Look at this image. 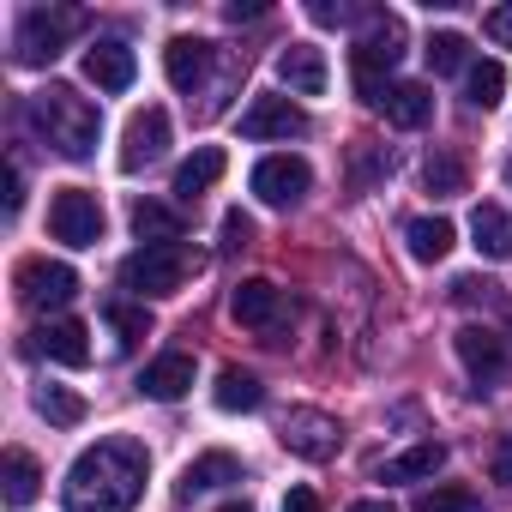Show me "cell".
<instances>
[{
	"mask_svg": "<svg viewBox=\"0 0 512 512\" xmlns=\"http://www.w3.org/2000/svg\"><path fill=\"white\" fill-rule=\"evenodd\" d=\"M145 470H151V458L139 440H97L73 458L61 500H67V512H133L145 494Z\"/></svg>",
	"mask_w": 512,
	"mask_h": 512,
	"instance_id": "obj_1",
	"label": "cell"
},
{
	"mask_svg": "<svg viewBox=\"0 0 512 512\" xmlns=\"http://www.w3.org/2000/svg\"><path fill=\"white\" fill-rule=\"evenodd\" d=\"M25 115H31V127H37L61 157H73V163L97 157L103 115H97V103H85L73 85H49V91H37V97L25 103Z\"/></svg>",
	"mask_w": 512,
	"mask_h": 512,
	"instance_id": "obj_2",
	"label": "cell"
},
{
	"mask_svg": "<svg viewBox=\"0 0 512 512\" xmlns=\"http://www.w3.org/2000/svg\"><path fill=\"white\" fill-rule=\"evenodd\" d=\"M85 25H91L85 7H31V13L19 19V31H13V55H19V67H49V61L67 49V37L85 31Z\"/></svg>",
	"mask_w": 512,
	"mask_h": 512,
	"instance_id": "obj_3",
	"label": "cell"
},
{
	"mask_svg": "<svg viewBox=\"0 0 512 512\" xmlns=\"http://www.w3.org/2000/svg\"><path fill=\"white\" fill-rule=\"evenodd\" d=\"M404 61V25L392 19V13H368V31L356 37V49H350V67H356V91L374 103L380 91H386V73Z\"/></svg>",
	"mask_w": 512,
	"mask_h": 512,
	"instance_id": "obj_4",
	"label": "cell"
},
{
	"mask_svg": "<svg viewBox=\"0 0 512 512\" xmlns=\"http://www.w3.org/2000/svg\"><path fill=\"white\" fill-rule=\"evenodd\" d=\"M187 272H193L187 241L139 247V253H127V260H121V284H127L133 296H175V290L187 284Z\"/></svg>",
	"mask_w": 512,
	"mask_h": 512,
	"instance_id": "obj_5",
	"label": "cell"
},
{
	"mask_svg": "<svg viewBox=\"0 0 512 512\" xmlns=\"http://www.w3.org/2000/svg\"><path fill=\"white\" fill-rule=\"evenodd\" d=\"M49 229H55V241H67V247H97V241H103V205H97V193L61 187V193L49 199Z\"/></svg>",
	"mask_w": 512,
	"mask_h": 512,
	"instance_id": "obj_6",
	"label": "cell"
},
{
	"mask_svg": "<svg viewBox=\"0 0 512 512\" xmlns=\"http://www.w3.org/2000/svg\"><path fill=\"white\" fill-rule=\"evenodd\" d=\"M278 440H284L296 458L326 464V458H338L344 428H338V416H326V410H290V416H284V428H278Z\"/></svg>",
	"mask_w": 512,
	"mask_h": 512,
	"instance_id": "obj_7",
	"label": "cell"
},
{
	"mask_svg": "<svg viewBox=\"0 0 512 512\" xmlns=\"http://www.w3.org/2000/svg\"><path fill=\"white\" fill-rule=\"evenodd\" d=\"M19 296H25L37 314L67 308V302L79 296V272H73L67 260H25V266H19Z\"/></svg>",
	"mask_w": 512,
	"mask_h": 512,
	"instance_id": "obj_8",
	"label": "cell"
},
{
	"mask_svg": "<svg viewBox=\"0 0 512 512\" xmlns=\"http://www.w3.org/2000/svg\"><path fill=\"white\" fill-rule=\"evenodd\" d=\"M308 187H314V169L302 163V157H266L260 169H253V193H260L266 205H278V211H290V205H302L308 199Z\"/></svg>",
	"mask_w": 512,
	"mask_h": 512,
	"instance_id": "obj_9",
	"label": "cell"
},
{
	"mask_svg": "<svg viewBox=\"0 0 512 512\" xmlns=\"http://www.w3.org/2000/svg\"><path fill=\"white\" fill-rule=\"evenodd\" d=\"M308 133V109H296L290 97H253L241 109V139H296Z\"/></svg>",
	"mask_w": 512,
	"mask_h": 512,
	"instance_id": "obj_10",
	"label": "cell"
},
{
	"mask_svg": "<svg viewBox=\"0 0 512 512\" xmlns=\"http://www.w3.org/2000/svg\"><path fill=\"white\" fill-rule=\"evenodd\" d=\"M169 151V115L151 103V109H139L133 121H127V139H121V169L127 175H139L145 163H157Z\"/></svg>",
	"mask_w": 512,
	"mask_h": 512,
	"instance_id": "obj_11",
	"label": "cell"
},
{
	"mask_svg": "<svg viewBox=\"0 0 512 512\" xmlns=\"http://www.w3.org/2000/svg\"><path fill=\"white\" fill-rule=\"evenodd\" d=\"M229 314H235L247 332H278V320H284V290L266 284V278H247V284H235Z\"/></svg>",
	"mask_w": 512,
	"mask_h": 512,
	"instance_id": "obj_12",
	"label": "cell"
},
{
	"mask_svg": "<svg viewBox=\"0 0 512 512\" xmlns=\"http://www.w3.org/2000/svg\"><path fill=\"white\" fill-rule=\"evenodd\" d=\"M458 362L470 368V380L476 386H494L500 380V368H506V338L500 332H488V326H458Z\"/></svg>",
	"mask_w": 512,
	"mask_h": 512,
	"instance_id": "obj_13",
	"label": "cell"
},
{
	"mask_svg": "<svg viewBox=\"0 0 512 512\" xmlns=\"http://www.w3.org/2000/svg\"><path fill=\"white\" fill-rule=\"evenodd\" d=\"M31 350L49 356V362H61V368H85L91 362V332L79 320H43L31 332Z\"/></svg>",
	"mask_w": 512,
	"mask_h": 512,
	"instance_id": "obj_14",
	"label": "cell"
},
{
	"mask_svg": "<svg viewBox=\"0 0 512 512\" xmlns=\"http://www.w3.org/2000/svg\"><path fill=\"white\" fill-rule=\"evenodd\" d=\"M133 73H139V61H133V49H127L121 37H103V43L85 55V79H91L97 91H127Z\"/></svg>",
	"mask_w": 512,
	"mask_h": 512,
	"instance_id": "obj_15",
	"label": "cell"
},
{
	"mask_svg": "<svg viewBox=\"0 0 512 512\" xmlns=\"http://www.w3.org/2000/svg\"><path fill=\"white\" fill-rule=\"evenodd\" d=\"M163 73H169L175 91H199L205 73H211V43H205V37H169V49H163Z\"/></svg>",
	"mask_w": 512,
	"mask_h": 512,
	"instance_id": "obj_16",
	"label": "cell"
},
{
	"mask_svg": "<svg viewBox=\"0 0 512 512\" xmlns=\"http://www.w3.org/2000/svg\"><path fill=\"white\" fill-rule=\"evenodd\" d=\"M278 79H284L296 97H320V91H326V55H320L314 43H290V49L278 55Z\"/></svg>",
	"mask_w": 512,
	"mask_h": 512,
	"instance_id": "obj_17",
	"label": "cell"
},
{
	"mask_svg": "<svg viewBox=\"0 0 512 512\" xmlns=\"http://www.w3.org/2000/svg\"><path fill=\"white\" fill-rule=\"evenodd\" d=\"M374 109H380L392 127L416 133V127H428V115H434V97H428V85H386V91L374 97Z\"/></svg>",
	"mask_w": 512,
	"mask_h": 512,
	"instance_id": "obj_18",
	"label": "cell"
},
{
	"mask_svg": "<svg viewBox=\"0 0 512 512\" xmlns=\"http://www.w3.org/2000/svg\"><path fill=\"white\" fill-rule=\"evenodd\" d=\"M187 386H193V356H181V350H169V356L145 362V374H139V392H145V398H157V404H175Z\"/></svg>",
	"mask_w": 512,
	"mask_h": 512,
	"instance_id": "obj_19",
	"label": "cell"
},
{
	"mask_svg": "<svg viewBox=\"0 0 512 512\" xmlns=\"http://www.w3.org/2000/svg\"><path fill=\"white\" fill-rule=\"evenodd\" d=\"M440 464H446V446H440V440H422V446H410V452H398V458H380L374 476H380V482H422V476H434Z\"/></svg>",
	"mask_w": 512,
	"mask_h": 512,
	"instance_id": "obj_20",
	"label": "cell"
},
{
	"mask_svg": "<svg viewBox=\"0 0 512 512\" xmlns=\"http://www.w3.org/2000/svg\"><path fill=\"white\" fill-rule=\"evenodd\" d=\"M223 482H241V458H235V452H205V458H193V464L181 470V500L211 494V488H223Z\"/></svg>",
	"mask_w": 512,
	"mask_h": 512,
	"instance_id": "obj_21",
	"label": "cell"
},
{
	"mask_svg": "<svg viewBox=\"0 0 512 512\" xmlns=\"http://www.w3.org/2000/svg\"><path fill=\"white\" fill-rule=\"evenodd\" d=\"M0 494H7V506H13V512H25V506L43 494V470H37V458H31L25 446H13V452H7V470H0Z\"/></svg>",
	"mask_w": 512,
	"mask_h": 512,
	"instance_id": "obj_22",
	"label": "cell"
},
{
	"mask_svg": "<svg viewBox=\"0 0 512 512\" xmlns=\"http://www.w3.org/2000/svg\"><path fill=\"white\" fill-rule=\"evenodd\" d=\"M223 169H229V157H223L217 145H199V151L175 169V199H199L205 187H217V181H223Z\"/></svg>",
	"mask_w": 512,
	"mask_h": 512,
	"instance_id": "obj_23",
	"label": "cell"
},
{
	"mask_svg": "<svg viewBox=\"0 0 512 512\" xmlns=\"http://www.w3.org/2000/svg\"><path fill=\"white\" fill-rule=\"evenodd\" d=\"M470 235H476V253H488V260H512V217L500 205H476L470 211Z\"/></svg>",
	"mask_w": 512,
	"mask_h": 512,
	"instance_id": "obj_24",
	"label": "cell"
},
{
	"mask_svg": "<svg viewBox=\"0 0 512 512\" xmlns=\"http://www.w3.org/2000/svg\"><path fill=\"white\" fill-rule=\"evenodd\" d=\"M404 241H410V260H422V266H434V260H446V253H452V241H458V229H452L446 217H416V223L404 229Z\"/></svg>",
	"mask_w": 512,
	"mask_h": 512,
	"instance_id": "obj_25",
	"label": "cell"
},
{
	"mask_svg": "<svg viewBox=\"0 0 512 512\" xmlns=\"http://www.w3.org/2000/svg\"><path fill=\"white\" fill-rule=\"evenodd\" d=\"M266 404V386L253 380L247 368H223L217 374V410H229V416H253Z\"/></svg>",
	"mask_w": 512,
	"mask_h": 512,
	"instance_id": "obj_26",
	"label": "cell"
},
{
	"mask_svg": "<svg viewBox=\"0 0 512 512\" xmlns=\"http://www.w3.org/2000/svg\"><path fill=\"white\" fill-rule=\"evenodd\" d=\"M133 235H139L145 247L181 241V217H175L169 205H157V199H139V205H133Z\"/></svg>",
	"mask_w": 512,
	"mask_h": 512,
	"instance_id": "obj_27",
	"label": "cell"
},
{
	"mask_svg": "<svg viewBox=\"0 0 512 512\" xmlns=\"http://www.w3.org/2000/svg\"><path fill=\"white\" fill-rule=\"evenodd\" d=\"M506 97V67L500 61H476L470 73H464V103L470 109H494Z\"/></svg>",
	"mask_w": 512,
	"mask_h": 512,
	"instance_id": "obj_28",
	"label": "cell"
},
{
	"mask_svg": "<svg viewBox=\"0 0 512 512\" xmlns=\"http://www.w3.org/2000/svg\"><path fill=\"white\" fill-rule=\"evenodd\" d=\"M422 181H428V193H434V199H452V193H464V163H458L452 151H428Z\"/></svg>",
	"mask_w": 512,
	"mask_h": 512,
	"instance_id": "obj_29",
	"label": "cell"
},
{
	"mask_svg": "<svg viewBox=\"0 0 512 512\" xmlns=\"http://www.w3.org/2000/svg\"><path fill=\"white\" fill-rule=\"evenodd\" d=\"M428 67L434 73H470V43L458 31H434L428 37Z\"/></svg>",
	"mask_w": 512,
	"mask_h": 512,
	"instance_id": "obj_30",
	"label": "cell"
},
{
	"mask_svg": "<svg viewBox=\"0 0 512 512\" xmlns=\"http://www.w3.org/2000/svg\"><path fill=\"white\" fill-rule=\"evenodd\" d=\"M37 410H43L55 428H79V422H85V398H73L67 386H37Z\"/></svg>",
	"mask_w": 512,
	"mask_h": 512,
	"instance_id": "obj_31",
	"label": "cell"
},
{
	"mask_svg": "<svg viewBox=\"0 0 512 512\" xmlns=\"http://www.w3.org/2000/svg\"><path fill=\"white\" fill-rule=\"evenodd\" d=\"M416 512H488L470 488H458V482H446V488H428L422 500H416Z\"/></svg>",
	"mask_w": 512,
	"mask_h": 512,
	"instance_id": "obj_32",
	"label": "cell"
},
{
	"mask_svg": "<svg viewBox=\"0 0 512 512\" xmlns=\"http://www.w3.org/2000/svg\"><path fill=\"white\" fill-rule=\"evenodd\" d=\"M109 326L121 332L115 344H121V350H133V344L151 332V314H145V308H127V302H115V308H109Z\"/></svg>",
	"mask_w": 512,
	"mask_h": 512,
	"instance_id": "obj_33",
	"label": "cell"
},
{
	"mask_svg": "<svg viewBox=\"0 0 512 512\" xmlns=\"http://www.w3.org/2000/svg\"><path fill=\"white\" fill-rule=\"evenodd\" d=\"M374 175H392V151H380V145H356V187H368Z\"/></svg>",
	"mask_w": 512,
	"mask_h": 512,
	"instance_id": "obj_34",
	"label": "cell"
},
{
	"mask_svg": "<svg viewBox=\"0 0 512 512\" xmlns=\"http://www.w3.org/2000/svg\"><path fill=\"white\" fill-rule=\"evenodd\" d=\"M482 37L500 43V49H512V0H506V7H488V13H482Z\"/></svg>",
	"mask_w": 512,
	"mask_h": 512,
	"instance_id": "obj_35",
	"label": "cell"
},
{
	"mask_svg": "<svg viewBox=\"0 0 512 512\" xmlns=\"http://www.w3.org/2000/svg\"><path fill=\"white\" fill-rule=\"evenodd\" d=\"M253 241V217L247 211H229L223 217V247H247Z\"/></svg>",
	"mask_w": 512,
	"mask_h": 512,
	"instance_id": "obj_36",
	"label": "cell"
},
{
	"mask_svg": "<svg viewBox=\"0 0 512 512\" xmlns=\"http://www.w3.org/2000/svg\"><path fill=\"white\" fill-rule=\"evenodd\" d=\"M308 13H314V25H350V19H362V7H344V0H338V7L320 0V7H308Z\"/></svg>",
	"mask_w": 512,
	"mask_h": 512,
	"instance_id": "obj_37",
	"label": "cell"
},
{
	"mask_svg": "<svg viewBox=\"0 0 512 512\" xmlns=\"http://www.w3.org/2000/svg\"><path fill=\"white\" fill-rule=\"evenodd\" d=\"M494 482H506V488H512V434H500V440H494Z\"/></svg>",
	"mask_w": 512,
	"mask_h": 512,
	"instance_id": "obj_38",
	"label": "cell"
},
{
	"mask_svg": "<svg viewBox=\"0 0 512 512\" xmlns=\"http://www.w3.org/2000/svg\"><path fill=\"white\" fill-rule=\"evenodd\" d=\"M284 512H320V494L314 488H290L284 494Z\"/></svg>",
	"mask_w": 512,
	"mask_h": 512,
	"instance_id": "obj_39",
	"label": "cell"
},
{
	"mask_svg": "<svg viewBox=\"0 0 512 512\" xmlns=\"http://www.w3.org/2000/svg\"><path fill=\"white\" fill-rule=\"evenodd\" d=\"M19 205H25V175H19V163H13V169H7V217H13Z\"/></svg>",
	"mask_w": 512,
	"mask_h": 512,
	"instance_id": "obj_40",
	"label": "cell"
},
{
	"mask_svg": "<svg viewBox=\"0 0 512 512\" xmlns=\"http://www.w3.org/2000/svg\"><path fill=\"white\" fill-rule=\"evenodd\" d=\"M223 13H229V19H235V25H241V19H260V13H266V7H260V0H229V7H223Z\"/></svg>",
	"mask_w": 512,
	"mask_h": 512,
	"instance_id": "obj_41",
	"label": "cell"
},
{
	"mask_svg": "<svg viewBox=\"0 0 512 512\" xmlns=\"http://www.w3.org/2000/svg\"><path fill=\"white\" fill-rule=\"evenodd\" d=\"M350 512H398V506H386V500H356Z\"/></svg>",
	"mask_w": 512,
	"mask_h": 512,
	"instance_id": "obj_42",
	"label": "cell"
},
{
	"mask_svg": "<svg viewBox=\"0 0 512 512\" xmlns=\"http://www.w3.org/2000/svg\"><path fill=\"white\" fill-rule=\"evenodd\" d=\"M217 512H253V506H247V500H229V506H217Z\"/></svg>",
	"mask_w": 512,
	"mask_h": 512,
	"instance_id": "obj_43",
	"label": "cell"
}]
</instances>
